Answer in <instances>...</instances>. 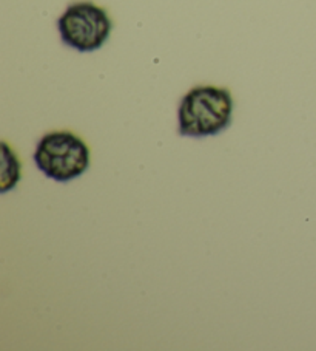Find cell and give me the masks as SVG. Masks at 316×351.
<instances>
[{"mask_svg":"<svg viewBox=\"0 0 316 351\" xmlns=\"http://www.w3.org/2000/svg\"><path fill=\"white\" fill-rule=\"evenodd\" d=\"M235 101L228 88L196 86L188 90L178 108V130L182 136L220 135L232 124Z\"/></svg>","mask_w":316,"mask_h":351,"instance_id":"6da1fadb","label":"cell"},{"mask_svg":"<svg viewBox=\"0 0 316 351\" xmlns=\"http://www.w3.org/2000/svg\"><path fill=\"white\" fill-rule=\"evenodd\" d=\"M34 162L47 178L68 183L88 171L90 147L73 132H48L36 146Z\"/></svg>","mask_w":316,"mask_h":351,"instance_id":"7a4b0ae2","label":"cell"},{"mask_svg":"<svg viewBox=\"0 0 316 351\" xmlns=\"http://www.w3.org/2000/svg\"><path fill=\"white\" fill-rule=\"evenodd\" d=\"M57 29L66 47L81 53L99 50L110 38L113 21L107 10L90 0L75 2L57 21Z\"/></svg>","mask_w":316,"mask_h":351,"instance_id":"3957f363","label":"cell"},{"mask_svg":"<svg viewBox=\"0 0 316 351\" xmlns=\"http://www.w3.org/2000/svg\"><path fill=\"white\" fill-rule=\"evenodd\" d=\"M21 178V162L16 154L3 143V171H2V192H8L17 184Z\"/></svg>","mask_w":316,"mask_h":351,"instance_id":"277c9868","label":"cell"}]
</instances>
